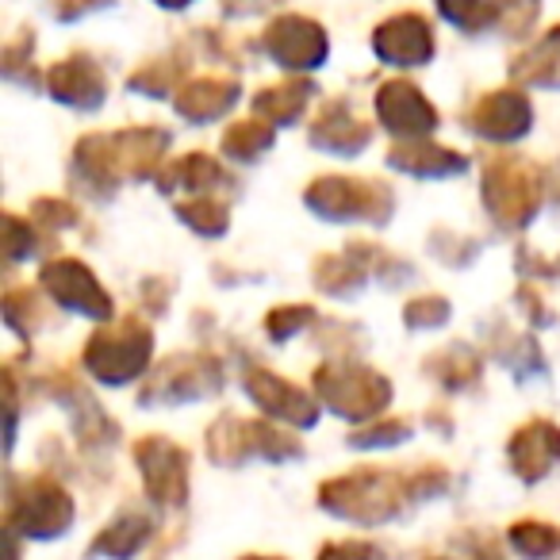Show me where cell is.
<instances>
[{
    "mask_svg": "<svg viewBox=\"0 0 560 560\" xmlns=\"http://www.w3.org/2000/svg\"><path fill=\"white\" fill-rule=\"evenodd\" d=\"M307 203L327 219H373L384 223L392 211V192L376 180L358 177H323L307 188Z\"/></svg>",
    "mask_w": 560,
    "mask_h": 560,
    "instance_id": "1",
    "label": "cell"
},
{
    "mask_svg": "<svg viewBox=\"0 0 560 560\" xmlns=\"http://www.w3.org/2000/svg\"><path fill=\"white\" fill-rule=\"evenodd\" d=\"M150 346H154L150 342V330L142 327V323L127 319L119 330H101V335H93L85 358H89V369H93L101 381L124 384L147 369Z\"/></svg>",
    "mask_w": 560,
    "mask_h": 560,
    "instance_id": "2",
    "label": "cell"
},
{
    "mask_svg": "<svg viewBox=\"0 0 560 560\" xmlns=\"http://www.w3.org/2000/svg\"><path fill=\"white\" fill-rule=\"evenodd\" d=\"M483 200L503 226H522L537 208V177L514 158L495 162L483 180Z\"/></svg>",
    "mask_w": 560,
    "mask_h": 560,
    "instance_id": "3",
    "label": "cell"
},
{
    "mask_svg": "<svg viewBox=\"0 0 560 560\" xmlns=\"http://www.w3.org/2000/svg\"><path fill=\"white\" fill-rule=\"evenodd\" d=\"M319 392L330 399V407L350 419L358 415H373L388 404V384L373 373V369H353V365H327L315 376Z\"/></svg>",
    "mask_w": 560,
    "mask_h": 560,
    "instance_id": "4",
    "label": "cell"
},
{
    "mask_svg": "<svg viewBox=\"0 0 560 560\" xmlns=\"http://www.w3.org/2000/svg\"><path fill=\"white\" fill-rule=\"evenodd\" d=\"M265 50L289 70H315L327 58V35L304 16H280L265 27Z\"/></svg>",
    "mask_w": 560,
    "mask_h": 560,
    "instance_id": "5",
    "label": "cell"
},
{
    "mask_svg": "<svg viewBox=\"0 0 560 560\" xmlns=\"http://www.w3.org/2000/svg\"><path fill=\"white\" fill-rule=\"evenodd\" d=\"M43 289H47L62 307L89 315V319H108L112 315L108 292L96 284V277L85 269V265L70 261V257H66V261H50L47 269H43Z\"/></svg>",
    "mask_w": 560,
    "mask_h": 560,
    "instance_id": "6",
    "label": "cell"
},
{
    "mask_svg": "<svg viewBox=\"0 0 560 560\" xmlns=\"http://www.w3.org/2000/svg\"><path fill=\"white\" fill-rule=\"evenodd\" d=\"M376 116L399 139H422L438 127V112L427 96L407 81H388L376 93Z\"/></svg>",
    "mask_w": 560,
    "mask_h": 560,
    "instance_id": "7",
    "label": "cell"
},
{
    "mask_svg": "<svg viewBox=\"0 0 560 560\" xmlns=\"http://www.w3.org/2000/svg\"><path fill=\"white\" fill-rule=\"evenodd\" d=\"M373 50L381 55V62L392 66H422L434 55V32L419 12H404V16L388 20L376 27Z\"/></svg>",
    "mask_w": 560,
    "mask_h": 560,
    "instance_id": "8",
    "label": "cell"
},
{
    "mask_svg": "<svg viewBox=\"0 0 560 560\" xmlns=\"http://www.w3.org/2000/svg\"><path fill=\"white\" fill-rule=\"evenodd\" d=\"M472 131L491 142L522 139L529 131V104L522 96V89H503V93L483 96L472 112Z\"/></svg>",
    "mask_w": 560,
    "mask_h": 560,
    "instance_id": "9",
    "label": "cell"
},
{
    "mask_svg": "<svg viewBox=\"0 0 560 560\" xmlns=\"http://www.w3.org/2000/svg\"><path fill=\"white\" fill-rule=\"evenodd\" d=\"M50 96L70 108H96L104 101V73L89 58H66L47 78Z\"/></svg>",
    "mask_w": 560,
    "mask_h": 560,
    "instance_id": "10",
    "label": "cell"
},
{
    "mask_svg": "<svg viewBox=\"0 0 560 560\" xmlns=\"http://www.w3.org/2000/svg\"><path fill=\"white\" fill-rule=\"evenodd\" d=\"M246 388H249V396H254L257 404L265 407V411L280 415V419H292V422H312L315 419L312 399H307L304 392L292 388V384L277 381L272 373H261V369H254V373L246 376Z\"/></svg>",
    "mask_w": 560,
    "mask_h": 560,
    "instance_id": "11",
    "label": "cell"
},
{
    "mask_svg": "<svg viewBox=\"0 0 560 560\" xmlns=\"http://www.w3.org/2000/svg\"><path fill=\"white\" fill-rule=\"evenodd\" d=\"M369 139H373V131L361 119H353L346 108H338V104H330L312 127V142L327 150V154H358Z\"/></svg>",
    "mask_w": 560,
    "mask_h": 560,
    "instance_id": "12",
    "label": "cell"
},
{
    "mask_svg": "<svg viewBox=\"0 0 560 560\" xmlns=\"http://www.w3.org/2000/svg\"><path fill=\"white\" fill-rule=\"evenodd\" d=\"M234 101H238V85H234V81L203 78V81H192V85L177 96V112L185 119H192V124H208V119L231 112Z\"/></svg>",
    "mask_w": 560,
    "mask_h": 560,
    "instance_id": "13",
    "label": "cell"
},
{
    "mask_svg": "<svg viewBox=\"0 0 560 560\" xmlns=\"http://www.w3.org/2000/svg\"><path fill=\"white\" fill-rule=\"evenodd\" d=\"M388 162L396 170L411 173V177H445V173L465 170V158L460 154H453L445 147H427V142H419V147H396Z\"/></svg>",
    "mask_w": 560,
    "mask_h": 560,
    "instance_id": "14",
    "label": "cell"
},
{
    "mask_svg": "<svg viewBox=\"0 0 560 560\" xmlns=\"http://www.w3.org/2000/svg\"><path fill=\"white\" fill-rule=\"evenodd\" d=\"M307 96H312V85H304V81L272 85L254 101V112H257V119H265V124H296L300 112L307 108Z\"/></svg>",
    "mask_w": 560,
    "mask_h": 560,
    "instance_id": "15",
    "label": "cell"
},
{
    "mask_svg": "<svg viewBox=\"0 0 560 560\" xmlns=\"http://www.w3.org/2000/svg\"><path fill=\"white\" fill-rule=\"evenodd\" d=\"M514 73H518L522 81H529V85L560 89V27L545 35L541 47L529 50V55L522 58L518 66H514Z\"/></svg>",
    "mask_w": 560,
    "mask_h": 560,
    "instance_id": "16",
    "label": "cell"
},
{
    "mask_svg": "<svg viewBox=\"0 0 560 560\" xmlns=\"http://www.w3.org/2000/svg\"><path fill=\"white\" fill-rule=\"evenodd\" d=\"M272 142V127L265 124V119H242V124H234L231 131L223 135V150L231 158H246V162H254V158H261L265 150H269Z\"/></svg>",
    "mask_w": 560,
    "mask_h": 560,
    "instance_id": "17",
    "label": "cell"
},
{
    "mask_svg": "<svg viewBox=\"0 0 560 560\" xmlns=\"http://www.w3.org/2000/svg\"><path fill=\"white\" fill-rule=\"evenodd\" d=\"M180 219L200 234H223L226 231V211L215 200H188L180 203Z\"/></svg>",
    "mask_w": 560,
    "mask_h": 560,
    "instance_id": "18",
    "label": "cell"
},
{
    "mask_svg": "<svg viewBox=\"0 0 560 560\" xmlns=\"http://www.w3.org/2000/svg\"><path fill=\"white\" fill-rule=\"evenodd\" d=\"M450 319L445 300H415L407 304V327H442Z\"/></svg>",
    "mask_w": 560,
    "mask_h": 560,
    "instance_id": "19",
    "label": "cell"
},
{
    "mask_svg": "<svg viewBox=\"0 0 560 560\" xmlns=\"http://www.w3.org/2000/svg\"><path fill=\"white\" fill-rule=\"evenodd\" d=\"M307 319H312V312H307V307H284V312H272L265 327L272 330V338H292Z\"/></svg>",
    "mask_w": 560,
    "mask_h": 560,
    "instance_id": "20",
    "label": "cell"
},
{
    "mask_svg": "<svg viewBox=\"0 0 560 560\" xmlns=\"http://www.w3.org/2000/svg\"><path fill=\"white\" fill-rule=\"evenodd\" d=\"M35 219H47L50 226H58V223H62V226H70L78 215H73V208H70V203H58V200H39V203H35Z\"/></svg>",
    "mask_w": 560,
    "mask_h": 560,
    "instance_id": "21",
    "label": "cell"
},
{
    "mask_svg": "<svg viewBox=\"0 0 560 560\" xmlns=\"http://www.w3.org/2000/svg\"><path fill=\"white\" fill-rule=\"evenodd\" d=\"M50 4H55V12L62 20H78L81 12H89L96 4V0H50Z\"/></svg>",
    "mask_w": 560,
    "mask_h": 560,
    "instance_id": "22",
    "label": "cell"
},
{
    "mask_svg": "<svg viewBox=\"0 0 560 560\" xmlns=\"http://www.w3.org/2000/svg\"><path fill=\"white\" fill-rule=\"evenodd\" d=\"M158 4H165V9H185V4H192V0H158Z\"/></svg>",
    "mask_w": 560,
    "mask_h": 560,
    "instance_id": "23",
    "label": "cell"
}]
</instances>
